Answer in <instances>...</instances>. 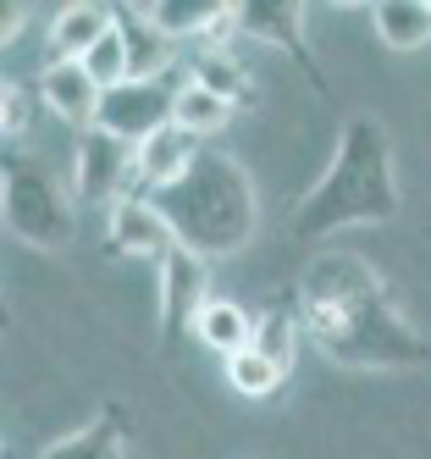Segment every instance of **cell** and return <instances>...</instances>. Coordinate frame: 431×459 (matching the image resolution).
Masks as SVG:
<instances>
[{
  "label": "cell",
  "mask_w": 431,
  "mask_h": 459,
  "mask_svg": "<svg viewBox=\"0 0 431 459\" xmlns=\"http://www.w3.org/2000/svg\"><path fill=\"white\" fill-rule=\"evenodd\" d=\"M22 22H28V12H22V6H6V12H0V39H6V45H17Z\"/></svg>",
  "instance_id": "cb8c5ba5"
},
{
  "label": "cell",
  "mask_w": 431,
  "mask_h": 459,
  "mask_svg": "<svg viewBox=\"0 0 431 459\" xmlns=\"http://www.w3.org/2000/svg\"><path fill=\"white\" fill-rule=\"evenodd\" d=\"M83 73H89L99 89H122V83L133 78V61H127V39H122V28H111V34L83 56Z\"/></svg>",
  "instance_id": "44dd1931"
},
{
  "label": "cell",
  "mask_w": 431,
  "mask_h": 459,
  "mask_svg": "<svg viewBox=\"0 0 431 459\" xmlns=\"http://www.w3.org/2000/svg\"><path fill=\"white\" fill-rule=\"evenodd\" d=\"M188 78H194L199 89L221 94L232 111H249V106H254V83H249V73L238 67V61H232V50H194Z\"/></svg>",
  "instance_id": "9a60e30c"
},
{
  "label": "cell",
  "mask_w": 431,
  "mask_h": 459,
  "mask_svg": "<svg viewBox=\"0 0 431 459\" xmlns=\"http://www.w3.org/2000/svg\"><path fill=\"white\" fill-rule=\"evenodd\" d=\"M205 155V139H194L188 127H160V134H150L144 144H139V194H155L160 188H172V183H183L188 172H194V160Z\"/></svg>",
  "instance_id": "30bf717a"
},
{
  "label": "cell",
  "mask_w": 431,
  "mask_h": 459,
  "mask_svg": "<svg viewBox=\"0 0 431 459\" xmlns=\"http://www.w3.org/2000/svg\"><path fill=\"white\" fill-rule=\"evenodd\" d=\"M116 28V6H66L50 28V61H83Z\"/></svg>",
  "instance_id": "4fadbf2b"
},
{
  "label": "cell",
  "mask_w": 431,
  "mask_h": 459,
  "mask_svg": "<svg viewBox=\"0 0 431 459\" xmlns=\"http://www.w3.org/2000/svg\"><path fill=\"white\" fill-rule=\"evenodd\" d=\"M177 89L183 83H172V78H127L122 89H106L94 127L116 134L122 144H144L150 134L177 122Z\"/></svg>",
  "instance_id": "8992f818"
},
{
  "label": "cell",
  "mask_w": 431,
  "mask_h": 459,
  "mask_svg": "<svg viewBox=\"0 0 431 459\" xmlns=\"http://www.w3.org/2000/svg\"><path fill=\"white\" fill-rule=\"evenodd\" d=\"M398 178L387 127L371 111H354L338 134L332 167L310 183V194L293 205V238H326L343 227H376L398 216Z\"/></svg>",
  "instance_id": "7a4b0ae2"
},
{
  "label": "cell",
  "mask_w": 431,
  "mask_h": 459,
  "mask_svg": "<svg viewBox=\"0 0 431 459\" xmlns=\"http://www.w3.org/2000/svg\"><path fill=\"white\" fill-rule=\"evenodd\" d=\"M39 459H127V443H122V415H99L89 426H78V432L56 437Z\"/></svg>",
  "instance_id": "2e32d148"
},
{
  "label": "cell",
  "mask_w": 431,
  "mask_h": 459,
  "mask_svg": "<svg viewBox=\"0 0 431 459\" xmlns=\"http://www.w3.org/2000/svg\"><path fill=\"white\" fill-rule=\"evenodd\" d=\"M39 94H45V106H50L61 122L83 127V134L99 122V100H106V89H99V83L83 73V61H45Z\"/></svg>",
  "instance_id": "8fae6325"
},
{
  "label": "cell",
  "mask_w": 431,
  "mask_h": 459,
  "mask_svg": "<svg viewBox=\"0 0 431 459\" xmlns=\"http://www.w3.org/2000/svg\"><path fill=\"white\" fill-rule=\"evenodd\" d=\"M298 326L305 338L354 371H415L431 359L426 338L392 310L387 282L359 255H315L298 282Z\"/></svg>",
  "instance_id": "6da1fadb"
},
{
  "label": "cell",
  "mask_w": 431,
  "mask_h": 459,
  "mask_svg": "<svg viewBox=\"0 0 431 459\" xmlns=\"http://www.w3.org/2000/svg\"><path fill=\"white\" fill-rule=\"evenodd\" d=\"M106 238L116 255H133V260H166L177 249L172 221L160 216V205L150 194H127V200H116L106 211Z\"/></svg>",
  "instance_id": "ba28073f"
},
{
  "label": "cell",
  "mask_w": 431,
  "mask_h": 459,
  "mask_svg": "<svg viewBox=\"0 0 431 459\" xmlns=\"http://www.w3.org/2000/svg\"><path fill=\"white\" fill-rule=\"evenodd\" d=\"M238 28L265 45H277L282 56H293V67L310 78V89L326 94V73L315 67V56L305 45V6H238Z\"/></svg>",
  "instance_id": "9c48e42d"
},
{
  "label": "cell",
  "mask_w": 431,
  "mask_h": 459,
  "mask_svg": "<svg viewBox=\"0 0 431 459\" xmlns=\"http://www.w3.org/2000/svg\"><path fill=\"white\" fill-rule=\"evenodd\" d=\"M73 194L83 205H116L127 194H139V144H122L106 127L78 134V155H73Z\"/></svg>",
  "instance_id": "5b68a950"
},
{
  "label": "cell",
  "mask_w": 431,
  "mask_h": 459,
  "mask_svg": "<svg viewBox=\"0 0 431 459\" xmlns=\"http://www.w3.org/2000/svg\"><path fill=\"white\" fill-rule=\"evenodd\" d=\"M205 305H211V260L177 244L160 260V333H166V343L188 338Z\"/></svg>",
  "instance_id": "52a82bcc"
},
{
  "label": "cell",
  "mask_w": 431,
  "mask_h": 459,
  "mask_svg": "<svg viewBox=\"0 0 431 459\" xmlns=\"http://www.w3.org/2000/svg\"><path fill=\"white\" fill-rule=\"evenodd\" d=\"M227 382H232V393H244V399H272L277 382H282V371L260 349H238V354L227 359Z\"/></svg>",
  "instance_id": "ffe728a7"
},
{
  "label": "cell",
  "mask_w": 431,
  "mask_h": 459,
  "mask_svg": "<svg viewBox=\"0 0 431 459\" xmlns=\"http://www.w3.org/2000/svg\"><path fill=\"white\" fill-rule=\"evenodd\" d=\"M298 333H305V326H298V310L272 305V310L254 316V343H249V349H260V354L288 377V371H293V354H298Z\"/></svg>",
  "instance_id": "ac0fdd59"
},
{
  "label": "cell",
  "mask_w": 431,
  "mask_h": 459,
  "mask_svg": "<svg viewBox=\"0 0 431 459\" xmlns=\"http://www.w3.org/2000/svg\"><path fill=\"white\" fill-rule=\"evenodd\" d=\"M155 205L172 221L177 244L205 255V260L238 255L254 238V216H260V200H254V183L244 172V160H232L221 150H205L183 183L155 194Z\"/></svg>",
  "instance_id": "3957f363"
},
{
  "label": "cell",
  "mask_w": 431,
  "mask_h": 459,
  "mask_svg": "<svg viewBox=\"0 0 431 459\" xmlns=\"http://www.w3.org/2000/svg\"><path fill=\"white\" fill-rule=\"evenodd\" d=\"M144 17H150L172 45H177V39H194V45H199V39L211 34V22H216V6H144Z\"/></svg>",
  "instance_id": "7402d4cb"
},
{
  "label": "cell",
  "mask_w": 431,
  "mask_h": 459,
  "mask_svg": "<svg viewBox=\"0 0 431 459\" xmlns=\"http://www.w3.org/2000/svg\"><path fill=\"white\" fill-rule=\"evenodd\" d=\"M371 22H376V39L387 50H420L431 45V6H409V0H392V6H371Z\"/></svg>",
  "instance_id": "e0dca14e"
},
{
  "label": "cell",
  "mask_w": 431,
  "mask_h": 459,
  "mask_svg": "<svg viewBox=\"0 0 431 459\" xmlns=\"http://www.w3.org/2000/svg\"><path fill=\"white\" fill-rule=\"evenodd\" d=\"M33 100H45L33 83H6V94H0V127H6V144H22L28 127H33Z\"/></svg>",
  "instance_id": "603a6c76"
},
{
  "label": "cell",
  "mask_w": 431,
  "mask_h": 459,
  "mask_svg": "<svg viewBox=\"0 0 431 459\" xmlns=\"http://www.w3.org/2000/svg\"><path fill=\"white\" fill-rule=\"evenodd\" d=\"M116 28L127 39V61H133V78H172V61L177 45L160 34V28L144 17V6H116Z\"/></svg>",
  "instance_id": "7c38bea8"
},
{
  "label": "cell",
  "mask_w": 431,
  "mask_h": 459,
  "mask_svg": "<svg viewBox=\"0 0 431 459\" xmlns=\"http://www.w3.org/2000/svg\"><path fill=\"white\" fill-rule=\"evenodd\" d=\"M0 216H6V227L22 244L45 249V255L73 249V238H78L73 194L33 155H17V150H6V167H0Z\"/></svg>",
  "instance_id": "277c9868"
},
{
  "label": "cell",
  "mask_w": 431,
  "mask_h": 459,
  "mask_svg": "<svg viewBox=\"0 0 431 459\" xmlns=\"http://www.w3.org/2000/svg\"><path fill=\"white\" fill-rule=\"evenodd\" d=\"M227 122H232V106L221 100V94H211V89H199L194 78H183V89H177V127H188L194 139H211V134H221Z\"/></svg>",
  "instance_id": "d6986e66"
},
{
  "label": "cell",
  "mask_w": 431,
  "mask_h": 459,
  "mask_svg": "<svg viewBox=\"0 0 431 459\" xmlns=\"http://www.w3.org/2000/svg\"><path fill=\"white\" fill-rule=\"evenodd\" d=\"M194 338L205 349H216L221 359H232L238 349L254 343V316L244 305H232V299H211L205 310H199V321H194Z\"/></svg>",
  "instance_id": "5bb4252c"
}]
</instances>
